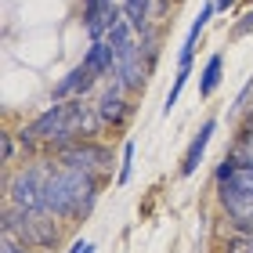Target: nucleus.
<instances>
[{
	"instance_id": "1",
	"label": "nucleus",
	"mask_w": 253,
	"mask_h": 253,
	"mask_svg": "<svg viewBox=\"0 0 253 253\" xmlns=\"http://www.w3.org/2000/svg\"><path fill=\"white\" fill-rule=\"evenodd\" d=\"M62 217H54L47 210H26V206H15L7 203L4 206V221H0V228H4V235L18 239L22 246H33V250H54L62 239Z\"/></svg>"
},
{
	"instance_id": "2",
	"label": "nucleus",
	"mask_w": 253,
	"mask_h": 253,
	"mask_svg": "<svg viewBox=\"0 0 253 253\" xmlns=\"http://www.w3.org/2000/svg\"><path fill=\"white\" fill-rule=\"evenodd\" d=\"M51 159H33V163H26L22 170H15V174L7 177V203L15 206H26V210H40L43 206V181H47L51 174Z\"/></svg>"
},
{
	"instance_id": "3",
	"label": "nucleus",
	"mask_w": 253,
	"mask_h": 253,
	"mask_svg": "<svg viewBox=\"0 0 253 253\" xmlns=\"http://www.w3.org/2000/svg\"><path fill=\"white\" fill-rule=\"evenodd\" d=\"M54 159L62 167H80V170H94V174L109 177L112 174V148H105L94 137H84V141H73V145H62L54 148Z\"/></svg>"
},
{
	"instance_id": "4",
	"label": "nucleus",
	"mask_w": 253,
	"mask_h": 253,
	"mask_svg": "<svg viewBox=\"0 0 253 253\" xmlns=\"http://www.w3.org/2000/svg\"><path fill=\"white\" fill-rule=\"evenodd\" d=\"M217 199L228 217H246L253 210V167H239L217 181Z\"/></svg>"
},
{
	"instance_id": "5",
	"label": "nucleus",
	"mask_w": 253,
	"mask_h": 253,
	"mask_svg": "<svg viewBox=\"0 0 253 253\" xmlns=\"http://www.w3.org/2000/svg\"><path fill=\"white\" fill-rule=\"evenodd\" d=\"M123 18V7L116 4V0H94V4H84V33L87 40H105L109 29L116 26V22Z\"/></svg>"
},
{
	"instance_id": "6",
	"label": "nucleus",
	"mask_w": 253,
	"mask_h": 253,
	"mask_svg": "<svg viewBox=\"0 0 253 253\" xmlns=\"http://www.w3.org/2000/svg\"><path fill=\"white\" fill-rule=\"evenodd\" d=\"M148 73H152V65L145 62V54H141V43H137L134 51H126L116 58V73H112V80L126 90V94H137V90L145 87V80Z\"/></svg>"
},
{
	"instance_id": "7",
	"label": "nucleus",
	"mask_w": 253,
	"mask_h": 253,
	"mask_svg": "<svg viewBox=\"0 0 253 253\" xmlns=\"http://www.w3.org/2000/svg\"><path fill=\"white\" fill-rule=\"evenodd\" d=\"M94 109H98V116H101V123H105V126H120V123H126V116L134 112V105L126 101V90L116 84V80H112V84L98 94Z\"/></svg>"
},
{
	"instance_id": "8",
	"label": "nucleus",
	"mask_w": 253,
	"mask_h": 253,
	"mask_svg": "<svg viewBox=\"0 0 253 253\" xmlns=\"http://www.w3.org/2000/svg\"><path fill=\"white\" fill-rule=\"evenodd\" d=\"M84 69L94 80H105L116 73V51H112L109 40H90V47L84 51Z\"/></svg>"
},
{
	"instance_id": "9",
	"label": "nucleus",
	"mask_w": 253,
	"mask_h": 253,
	"mask_svg": "<svg viewBox=\"0 0 253 253\" xmlns=\"http://www.w3.org/2000/svg\"><path fill=\"white\" fill-rule=\"evenodd\" d=\"M217 15V4L210 0V4H203V11L195 15V22H192V29H188V37H185V43H181V51H177V65H192L195 62V47H199V37L206 33V26H210V18Z\"/></svg>"
},
{
	"instance_id": "10",
	"label": "nucleus",
	"mask_w": 253,
	"mask_h": 253,
	"mask_svg": "<svg viewBox=\"0 0 253 253\" xmlns=\"http://www.w3.org/2000/svg\"><path fill=\"white\" fill-rule=\"evenodd\" d=\"M213 130H217V120H206V123L199 126V134L192 137V145L185 148V159H181V177H192L195 170H199V163H203V156H206V145H210Z\"/></svg>"
},
{
	"instance_id": "11",
	"label": "nucleus",
	"mask_w": 253,
	"mask_h": 253,
	"mask_svg": "<svg viewBox=\"0 0 253 253\" xmlns=\"http://www.w3.org/2000/svg\"><path fill=\"white\" fill-rule=\"evenodd\" d=\"M94 84H98V80L84 69V62H80L65 80H58V84H54V101H65V98H87V90L94 87Z\"/></svg>"
},
{
	"instance_id": "12",
	"label": "nucleus",
	"mask_w": 253,
	"mask_h": 253,
	"mask_svg": "<svg viewBox=\"0 0 253 253\" xmlns=\"http://www.w3.org/2000/svg\"><path fill=\"white\" fill-rule=\"evenodd\" d=\"M221 80H224V54L213 51L210 58H206L203 73H199V98H210L213 90L221 87Z\"/></svg>"
},
{
	"instance_id": "13",
	"label": "nucleus",
	"mask_w": 253,
	"mask_h": 253,
	"mask_svg": "<svg viewBox=\"0 0 253 253\" xmlns=\"http://www.w3.org/2000/svg\"><path fill=\"white\" fill-rule=\"evenodd\" d=\"M123 18L134 26V33H141L152 26V0H120Z\"/></svg>"
},
{
	"instance_id": "14",
	"label": "nucleus",
	"mask_w": 253,
	"mask_h": 253,
	"mask_svg": "<svg viewBox=\"0 0 253 253\" xmlns=\"http://www.w3.org/2000/svg\"><path fill=\"white\" fill-rule=\"evenodd\" d=\"M188 76H192V65H177V76H174V87L167 90V98H163V116H170L177 105V98H181V90H185L188 84Z\"/></svg>"
},
{
	"instance_id": "15",
	"label": "nucleus",
	"mask_w": 253,
	"mask_h": 253,
	"mask_svg": "<svg viewBox=\"0 0 253 253\" xmlns=\"http://www.w3.org/2000/svg\"><path fill=\"white\" fill-rule=\"evenodd\" d=\"M130 174H134V141H126V145H123V163H120V170H116V185H126Z\"/></svg>"
},
{
	"instance_id": "16",
	"label": "nucleus",
	"mask_w": 253,
	"mask_h": 253,
	"mask_svg": "<svg viewBox=\"0 0 253 253\" xmlns=\"http://www.w3.org/2000/svg\"><path fill=\"white\" fill-rule=\"evenodd\" d=\"M224 253H253V235L232 232V235H228V243H224Z\"/></svg>"
},
{
	"instance_id": "17",
	"label": "nucleus",
	"mask_w": 253,
	"mask_h": 253,
	"mask_svg": "<svg viewBox=\"0 0 253 253\" xmlns=\"http://www.w3.org/2000/svg\"><path fill=\"white\" fill-rule=\"evenodd\" d=\"M253 33V7H246L243 15H239V22L232 26V40H243V37H250Z\"/></svg>"
},
{
	"instance_id": "18",
	"label": "nucleus",
	"mask_w": 253,
	"mask_h": 253,
	"mask_svg": "<svg viewBox=\"0 0 253 253\" xmlns=\"http://www.w3.org/2000/svg\"><path fill=\"white\" fill-rule=\"evenodd\" d=\"M228 224H232V232H239V235H253V210L246 217H228Z\"/></svg>"
},
{
	"instance_id": "19",
	"label": "nucleus",
	"mask_w": 253,
	"mask_h": 253,
	"mask_svg": "<svg viewBox=\"0 0 253 253\" xmlns=\"http://www.w3.org/2000/svg\"><path fill=\"white\" fill-rule=\"evenodd\" d=\"M0 253H43V250H33V246H22L18 239H11V235H4V250Z\"/></svg>"
},
{
	"instance_id": "20",
	"label": "nucleus",
	"mask_w": 253,
	"mask_h": 253,
	"mask_svg": "<svg viewBox=\"0 0 253 253\" xmlns=\"http://www.w3.org/2000/svg\"><path fill=\"white\" fill-rule=\"evenodd\" d=\"M224 156H232L239 167H253V152H250V148H235L232 145V152H224Z\"/></svg>"
},
{
	"instance_id": "21",
	"label": "nucleus",
	"mask_w": 253,
	"mask_h": 253,
	"mask_svg": "<svg viewBox=\"0 0 253 253\" xmlns=\"http://www.w3.org/2000/svg\"><path fill=\"white\" fill-rule=\"evenodd\" d=\"M15 159V141H11V134H4V163Z\"/></svg>"
},
{
	"instance_id": "22",
	"label": "nucleus",
	"mask_w": 253,
	"mask_h": 253,
	"mask_svg": "<svg viewBox=\"0 0 253 253\" xmlns=\"http://www.w3.org/2000/svg\"><path fill=\"white\" fill-rule=\"evenodd\" d=\"M69 253H94V243H84V239H80V243H73Z\"/></svg>"
},
{
	"instance_id": "23",
	"label": "nucleus",
	"mask_w": 253,
	"mask_h": 253,
	"mask_svg": "<svg viewBox=\"0 0 253 253\" xmlns=\"http://www.w3.org/2000/svg\"><path fill=\"white\" fill-rule=\"evenodd\" d=\"M213 4H217V11H228V7H235L239 0H213Z\"/></svg>"
},
{
	"instance_id": "24",
	"label": "nucleus",
	"mask_w": 253,
	"mask_h": 253,
	"mask_svg": "<svg viewBox=\"0 0 253 253\" xmlns=\"http://www.w3.org/2000/svg\"><path fill=\"white\" fill-rule=\"evenodd\" d=\"M250 120H253V105H250Z\"/></svg>"
},
{
	"instance_id": "25",
	"label": "nucleus",
	"mask_w": 253,
	"mask_h": 253,
	"mask_svg": "<svg viewBox=\"0 0 253 253\" xmlns=\"http://www.w3.org/2000/svg\"><path fill=\"white\" fill-rule=\"evenodd\" d=\"M84 4H94V0H84Z\"/></svg>"
}]
</instances>
